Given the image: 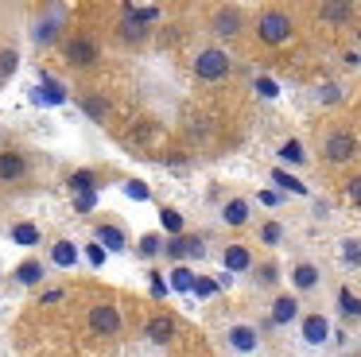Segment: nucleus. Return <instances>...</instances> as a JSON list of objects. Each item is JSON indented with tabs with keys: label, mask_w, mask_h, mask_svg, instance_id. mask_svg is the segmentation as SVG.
Instances as JSON below:
<instances>
[{
	"label": "nucleus",
	"mask_w": 361,
	"mask_h": 357,
	"mask_svg": "<svg viewBox=\"0 0 361 357\" xmlns=\"http://www.w3.org/2000/svg\"><path fill=\"white\" fill-rule=\"evenodd\" d=\"M291 31H295V23H291V16H288V12H280V8H268V12H260V20H257V35H260V43H268V47L288 43Z\"/></svg>",
	"instance_id": "obj_1"
},
{
	"label": "nucleus",
	"mask_w": 361,
	"mask_h": 357,
	"mask_svg": "<svg viewBox=\"0 0 361 357\" xmlns=\"http://www.w3.org/2000/svg\"><path fill=\"white\" fill-rule=\"evenodd\" d=\"M229 54L221 51V47H206V51L195 54V74L202 78V82H221V78L229 74Z\"/></svg>",
	"instance_id": "obj_2"
},
{
	"label": "nucleus",
	"mask_w": 361,
	"mask_h": 357,
	"mask_svg": "<svg viewBox=\"0 0 361 357\" xmlns=\"http://www.w3.org/2000/svg\"><path fill=\"white\" fill-rule=\"evenodd\" d=\"M63 59H66V66L86 70V66H94V62L102 59V47H97L90 35H71L63 43Z\"/></svg>",
	"instance_id": "obj_3"
},
{
	"label": "nucleus",
	"mask_w": 361,
	"mask_h": 357,
	"mask_svg": "<svg viewBox=\"0 0 361 357\" xmlns=\"http://www.w3.org/2000/svg\"><path fill=\"white\" fill-rule=\"evenodd\" d=\"M86 322H90V330H94L97 338H117L121 334V310L113 307V303H94L90 315H86Z\"/></svg>",
	"instance_id": "obj_4"
},
{
	"label": "nucleus",
	"mask_w": 361,
	"mask_h": 357,
	"mask_svg": "<svg viewBox=\"0 0 361 357\" xmlns=\"http://www.w3.org/2000/svg\"><path fill=\"white\" fill-rule=\"evenodd\" d=\"M353 155H357V136L353 132H330L326 140H322V159L326 163H350Z\"/></svg>",
	"instance_id": "obj_5"
},
{
	"label": "nucleus",
	"mask_w": 361,
	"mask_h": 357,
	"mask_svg": "<svg viewBox=\"0 0 361 357\" xmlns=\"http://www.w3.org/2000/svg\"><path fill=\"white\" fill-rule=\"evenodd\" d=\"M210 28H214V35H221V39H233V35H241V28H245V16H241V8H237V4H221L218 12H214Z\"/></svg>",
	"instance_id": "obj_6"
},
{
	"label": "nucleus",
	"mask_w": 361,
	"mask_h": 357,
	"mask_svg": "<svg viewBox=\"0 0 361 357\" xmlns=\"http://www.w3.org/2000/svg\"><path fill=\"white\" fill-rule=\"evenodd\" d=\"M59 35H63V8H51L47 16H39V20H35L32 39L39 47H51V43H59Z\"/></svg>",
	"instance_id": "obj_7"
},
{
	"label": "nucleus",
	"mask_w": 361,
	"mask_h": 357,
	"mask_svg": "<svg viewBox=\"0 0 361 357\" xmlns=\"http://www.w3.org/2000/svg\"><path fill=\"white\" fill-rule=\"evenodd\" d=\"M117 35H121V43H144V39H148V23L140 20L136 4H125L121 23H117Z\"/></svg>",
	"instance_id": "obj_8"
},
{
	"label": "nucleus",
	"mask_w": 361,
	"mask_h": 357,
	"mask_svg": "<svg viewBox=\"0 0 361 357\" xmlns=\"http://www.w3.org/2000/svg\"><path fill=\"white\" fill-rule=\"evenodd\" d=\"M164 253L171 256V260H183V256H206V245H202V237H195V233H179V237H171L164 245Z\"/></svg>",
	"instance_id": "obj_9"
},
{
	"label": "nucleus",
	"mask_w": 361,
	"mask_h": 357,
	"mask_svg": "<svg viewBox=\"0 0 361 357\" xmlns=\"http://www.w3.org/2000/svg\"><path fill=\"white\" fill-rule=\"evenodd\" d=\"M299 334H303L307 346H322V341H330V318L326 315H303Z\"/></svg>",
	"instance_id": "obj_10"
},
{
	"label": "nucleus",
	"mask_w": 361,
	"mask_h": 357,
	"mask_svg": "<svg viewBox=\"0 0 361 357\" xmlns=\"http://www.w3.org/2000/svg\"><path fill=\"white\" fill-rule=\"evenodd\" d=\"M144 338H148L152 346H167V341L175 338V318L171 315H152L148 326H144Z\"/></svg>",
	"instance_id": "obj_11"
},
{
	"label": "nucleus",
	"mask_w": 361,
	"mask_h": 357,
	"mask_svg": "<svg viewBox=\"0 0 361 357\" xmlns=\"http://www.w3.org/2000/svg\"><path fill=\"white\" fill-rule=\"evenodd\" d=\"M319 279H322V272H319V264H311V260H299L295 268H291V287L295 291H314L319 287Z\"/></svg>",
	"instance_id": "obj_12"
},
{
	"label": "nucleus",
	"mask_w": 361,
	"mask_h": 357,
	"mask_svg": "<svg viewBox=\"0 0 361 357\" xmlns=\"http://www.w3.org/2000/svg\"><path fill=\"white\" fill-rule=\"evenodd\" d=\"M27 175L24 152H0V183H20Z\"/></svg>",
	"instance_id": "obj_13"
},
{
	"label": "nucleus",
	"mask_w": 361,
	"mask_h": 357,
	"mask_svg": "<svg viewBox=\"0 0 361 357\" xmlns=\"http://www.w3.org/2000/svg\"><path fill=\"white\" fill-rule=\"evenodd\" d=\"M295 318H299L295 295H280V299L272 303V318H268V322H272V326H288V322H295Z\"/></svg>",
	"instance_id": "obj_14"
},
{
	"label": "nucleus",
	"mask_w": 361,
	"mask_h": 357,
	"mask_svg": "<svg viewBox=\"0 0 361 357\" xmlns=\"http://www.w3.org/2000/svg\"><path fill=\"white\" fill-rule=\"evenodd\" d=\"M97 245L102 248H113V253H125L128 248V237H125V229H121V225H97Z\"/></svg>",
	"instance_id": "obj_15"
},
{
	"label": "nucleus",
	"mask_w": 361,
	"mask_h": 357,
	"mask_svg": "<svg viewBox=\"0 0 361 357\" xmlns=\"http://www.w3.org/2000/svg\"><path fill=\"white\" fill-rule=\"evenodd\" d=\"M229 346H233L237 353H252V349L260 346V338H257L252 326H229Z\"/></svg>",
	"instance_id": "obj_16"
},
{
	"label": "nucleus",
	"mask_w": 361,
	"mask_h": 357,
	"mask_svg": "<svg viewBox=\"0 0 361 357\" xmlns=\"http://www.w3.org/2000/svg\"><path fill=\"white\" fill-rule=\"evenodd\" d=\"M221 260H226V272H229V276H233V272H249V268H252V256H249V248H245V245H229Z\"/></svg>",
	"instance_id": "obj_17"
},
{
	"label": "nucleus",
	"mask_w": 361,
	"mask_h": 357,
	"mask_svg": "<svg viewBox=\"0 0 361 357\" xmlns=\"http://www.w3.org/2000/svg\"><path fill=\"white\" fill-rule=\"evenodd\" d=\"M319 16H322L326 23H334V28H342V23L353 20V8H350V4H338V0H334V4H322Z\"/></svg>",
	"instance_id": "obj_18"
},
{
	"label": "nucleus",
	"mask_w": 361,
	"mask_h": 357,
	"mask_svg": "<svg viewBox=\"0 0 361 357\" xmlns=\"http://www.w3.org/2000/svg\"><path fill=\"white\" fill-rule=\"evenodd\" d=\"M43 272H47V268H43V260H24V264H16V279H20L24 287H35V284L43 279Z\"/></svg>",
	"instance_id": "obj_19"
},
{
	"label": "nucleus",
	"mask_w": 361,
	"mask_h": 357,
	"mask_svg": "<svg viewBox=\"0 0 361 357\" xmlns=\"http://www.w3.org/2000/svg\"><path fill=\"white\" fill-rule=\"evenodd\" d=\"M221 217H226V225H245V222H249V202H245V198H229L226 210H221Z\"/></svg>",
	"instance_id": "obj_20"
},
{
	"label": "nucleus",
	"mask_w": 361,
	"mask_h": 357,
	"mask_svg": "<svg viewBox=\"0 0 361 357\" xmlns=\"http://www.w3.org/2000/svg\"><path fill=\"white\" fill-rule=\"evenodd\" d=\"M51 260H55L59 268H74V264H78V248H74L71 241H55V248H51Z\"/></svg>",
	"instance_id": "obj_21"
},
{
	"label": "nucleus",
	"mask_w": 361,
	"mask_h": 357,
	"mask_svg": "<svg viewBox=\"0 0 361 357\" xmlns=\"http://www.w3.org/2000/svg\"><path fill=\"white\" fill-rule=\"evenodd\" d=\"M82 113H86L90 121H105V116H109V101L97 97V93H86V97H82Z\"/></svg>",
	"instance_id": "obj_22"
},
{
	"label": "nucleus",
	"mask_w": 361,
	"mask_h": 357,
	"mask_svg": "<svg viewBox=\"0 0 361 357\" xmlns=\"http://www.w3.org/2000/svg\"><path fill=\"white\" fill-rule=\"evenodd\" d=\"M12 241L32 248V245H39V229H35L32 222H16V225H12Z\"/></svg>",
	"instance_id": "obj_23"
},
{
	"label": "nucleus",
	"mask_w": 361,
	"mask_h": 357,
	"mask_svg": "<svg viewBox=\"0 0 361 357\" xmlns=\"http://www.w3.org/2000/svg\"><path fill=\"white\" fill-rule=\"evenodd\" d=\"M280 159H283V163H299V167H303V163H307V147H303V140H283Z\"/></svg>",
	"instance_id": "obj_24"
},
{
	"label": "nucleus",
	"mask_w": 361,
	"mask_h": 357,
	"mask_svg": "<svg viewBox=\"0 0 361 357\" xmlns=\"http://www.w3.org/2000/svg\"><path fill=\"white\" fill-rule=\"evenodd\" d=\"M272 183L280 186V190H288V194H303V190H307V186L299 183L295 175H288V171H283V167H276V171H272Z\"/></svg>",
	"instance_id": "obj_25"
},
{
	"label": "nucleus",
	"mask_w": 361,
	"mask_h": 357,
	"mask_svg": "<svg viewBox=\"0 0 361 357\" xmlns=\"http://www.w3.org/2000/svg\"><path fill=\"white\" fill-rule=\"evenodd\" d=\"M16 66H20V54L12 51V47H4V51H0V85L16 74Z\"/></svg>",
	"instance_id": "obj_26"
},
{
	"label": "nucleus",
	"mask_w": 361,
	"mask_h": 357,
	"mask_svg": "<svg viewBox=\"0 0 361 357\" xmlns=\"http://www.w3.org/2000/svg\"><path fill=\"white\" fill-rule=\"evenodd\" d=\"M94 186H97L94 171H74V175H71V190H78V194H94Z\"/></svg>",
	"instance_id": "obj_27"
},
{
	"label": "nucleus",
	"mask_w": 361,
	"mask_h": 357,
	"mask_svg": "<svg viewBox=\"0 0 361 357\" xmlns=\"http://www.w3.org/2000/svg\"><path fill=\"white\" fill-rule=\"evenodd\" d=\"M159 222H164V229L171 233V237H179V233H183V214H179V210L164 206V210H159Z\"/></svg>",
	"instance_id": "obj_28"
},
{
	"label": "nucleus",
	"mask_w": 361,
	"mask_h": 357,
	"mask_svg": "<svg viewBox=\"0 0 361 357\" xmlns=\"http://www.w3.org/2000/svg\"><path fill=\"white\" fill-rule=\"evenodd\" d=\"M195 272H190V268H183V264H175V272H171V287H175V291H190V287H195Z\"/></svg>",
	"instance_id": "obj_29"
},
{
	"label": "nucleus",
	"mask_w": 361,
	"mask_h": 357,
	"mask_svg": "<svg viewBox=\"0 0 361 357\" xmlns=\"http://www.w3.org/2000/svg\"><path fill=\"white\" fill-rule=\"evenodd\" d=\"M338 303H342V310H345L350 318H361V299L350 291V287H342V291H338Z\"/></svg>",
	"instance_id": "obj_30"
},
{
	"label": "nucleus",
	"mask_w": 361,
	"mask_h": 357,
	"mask_svg": "<svg viewBox=\"0 0 361 357\" xmlns=\"http://www.w3.org/2000/svg\"><path fill=\"white\" fill-rule=\"evenodd\" d=\"M342 260L357 268V264H361V241H353V237H345V241H342Z\"/></svg>",
	"instance_id": "obj_31"
},
{
	"label": "nucleus",
	"mask_w": 361,
	"mask_h": 357,
	"mask_svg": "<svg viewBox=\"0 0 361 357\" xmlns=\"http://www.w3.org/2000/svg\"><path fill=\"white\" fill-rule=\"evenodd\" d=\"M39 97H47L51 105H59V101H66V93H63V85L55 82V78H43V93Z\"/></svg>",
	"instance_id": "obj_32"
},
{
	"label": "nucleus",
	"mask_w": 361,
	"mask_h": 357,
	"mask_svg": "<svg viewBox=\"0 0 361 357\" xmlns=\"http://www.w3.org/2000/svg\"><path fill=\"white\" fill-rule=\"evenodd\" d=\"M280 237H283V225L280 222H264V225H260V241H264V245H280Z\"/></svg>",
	"instance_id": "obj_33"
},
{
	"label": "nucleus",
	"mask_w": 361,
	"mask_h": 357,
	"mask_svg": "<svg viewBox=\"0 0 361 357\" xmlns=\"http://www.w3.org/2000/svg\"><path fill=\"white\" fill-rule=\"evenodd\" d=\"M156 253H164V241H159L156 233H144L140 237V256H156Z\"/></svg>",
	"instance_id": "obj_34"
},
{
	"label": "nucleus",
	"mask_w": 361,
	"mask_h": 357,
	"mask_svg": "<svg viewBox=\"0 0 361 357\" xmlns=\"http://www.w3.org/2000/svg\"><path fill=\"white\" fill-rule=\"evenodd\" d=\"M276 279H280V268H276L272 260H268V264H260V268H257V284H260V287L276 284Z\"/></svg>",
	"instance_id": "obj_35"
},
{
	"label": "nucleus",
	"mask_w": 361,
	"mask_h": 357,
	"mask_svg": "<svg viewBox=\"0 0 361 357\" xmlns=\"http://www.w3.org/2000/svg\"><path fill=\"white\" fill-rule=\"evenodd\" d=\"M218 287H221L218 279H202V276H198L190 291H195V295H202V299H210V295H218Z\"/></svg>",
	"instance_id": "obj_36"
},
{
	"label": "nucleus",
	"mask_w": 361,
	"mask_h": 357,
	"mask_svg": "<svg viewBox=\"0 0 361 357\" xmlns=\"http://www.w3.org/2000/svg\"><path fill=\"white\" fill-rule=\"evenodd\" d=\"M125 194H128V198H136V202H148L152 198V190L144 183H136V178H128V183H125Z\"/></svg>",
	"instance_id": "obj_37"
},
{
	"label": "nucleus",
	"mask_w": 361,
	"mask_h": 357,
	"mask_svg": "<svg viewBox=\"0 0 361 357\" xmlns=\"http://www.w3.org/2000/svg\"><path fill=\"white\" fill-rule=\"evenodd\" d=\"M257 93H260V97H268V101H272L276 93H280V85H276L272 78H257Z\"/></svg>",
	"instance_id": "obj_38"
},
{
	"label": "nucleus",
	"mask_w": 361,
	"mask_h": 357,
	"mask_svg": "<svg viewBox=\"0 0 361 357\" xmlns=\"http://www.w3.org/2000/svg\"><path fill=\"white\" fill-rule=\"evenodd\" d=\"M345 198H350L353 206H361V175H353L350 183H345Z\"/></svg>",
	"instance_id": "obj_39"
},
{
	"label": "nucleus",
	"mask_w": 361,
	"mask_h": 357,
	"mask_svg": "<svg viewBox=\"0 0 361 357\" xmlns=\"http://www.w3.org/2000/svg\"><path fill=\"white\" fill-rule=\"evenodd\" d=\"M280 198H283L280 190H260V202H264V206H280Z\"/></svg>",
	"instance_id": "obj_40"
},
{
	"label": "nucleus",
	"mask_w": 361,
	"mask_h": 357,
	"mask_svg": "<svg viewBox=\"0 0 361 357\" xmlns=\"http://www.w3.org/2000/svg\"><path fill=\"white\" fill-rule=\"evenodd\" d=\"M105 260V248L102 245H90V264H102Z\"/></svg>",
	"instance_id": "obj_41"
},
{
	"label": "nucleus",
	"mask_w": 361,
	"mask_h": 357,
	"mask_svg": "<svg viewBox=\"0 0 361 357\" xmlns=\"http://www.w3.org/2000/svg\"><path fill=\"white\" fill-rule=\"evenodd\" d=\"M342 93H338V85H322V101H338Z\"/></svg>",
	"instance_id": "obj_42"
},
{
	"label": "nucleus",
	"mask_w": 361,
	"mask_h": 357,
	"mask_svg": "<svg viewBox=\"0 0 361 357\" xmlns=\"http://www.w3.org/2000/svg\"><path fill=\"white\" fill-rule=\"evenodd\" d=\"M78 210H94V194H78Z\"/></svg>",
	"instance_id": "obj_43"
},
{
	"label": "nucleus",
	"mask_w": 361,
	"mask_h": 357,
	"mask_svg": "<svg viewBox=\"0 0 361 357\" xmlns=\"http://www.w3.org/2000/svg\"><path fill=\"white\" fill-rule=\"evenodd\" d=\"M0 144H4V132H0Z\"/></svg>",
	"instance_id": "obj_44"
}]
</instances>
